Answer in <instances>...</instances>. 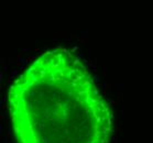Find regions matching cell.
<instances>
[{"mask_svg":"<svg viewBox=\"0 0 153 143\" xmlns=\"http://www.w3.org/2000/svg\"><path fill=\"white\" fill-rule=\"evenodd\" d=\"M17 143H108L112 116L86 66L65 49L43 53L8 95Z\"/></svg>","mask_w":153,"mask_h":143,"instance_id":"6da1fadb","label":"cell"}]
</instances>
